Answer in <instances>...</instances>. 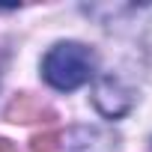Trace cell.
I'll use <instances>...</instances> for the list:
<instances>
[{"label":"cell","mask_w":152,"mask_h":152,"mask_svg":"<svg viewBox=\"0 0 152 152\" xmlns=\"http://www.w3.org/2000/svg\"><path fill=\"white\" fill-rule=\"evenodd\" d=\"M93 69H96V57L87 45L78 42H60L54 45L45 60H42V75L45 81L54 90H78L93 78Z\"/></svg>","instance_id":"obj_1"},{"label":"cell","mask_w":152,"mask_h":152,"mask_svg":"<svg viewBox=\"0 0 152 152\" xmlns=\"http://www.w3.org/2000/svg\"><path fill=\"white\" fill-rule=\"evenodd\" d=\"M57 140H60V137L51 134V131H48V134H39V137L33 140V152H57V149H60Z\"/></svg>","instance_id":"obj_2"},{"label":"cell","mask_w":152,"mask_h":152,"mask_svg":"<svg viewBox=\"0 0 152 152\" xmlns=\"http://www.w3.org/2000/svg\"><path fill=\"white\" fill-rule=\"evenodd\" d=\"M0 152H18V149H15L9 140H0Z\"/></svg>","instance_id":"obj_3"}]
</instances>
